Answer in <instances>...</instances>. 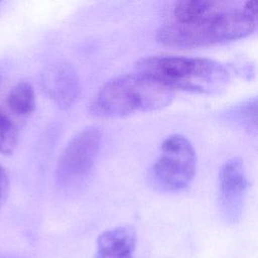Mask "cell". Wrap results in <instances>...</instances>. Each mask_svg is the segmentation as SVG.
Listing matches in <instances>:
<instances>
[{
	"label": "cell",
	"mask_w": 258,
	"mask_h": 258,
	"mask_svg": "<svg viewBox=\"0 0 258 258\" xmlns=\"http://www.w3.org/2000/svg\"><path fill=\"white\" fill-rule=\"evenodd\" d=\"M9 194V179L7 172L5 169L0 165V207H2Z\"/></svg>",
	"instance_id": "obj_13"
},
{
	"label": "cell",
	"mask_w": 258,
	"mask_h": 258,
	"mask_svg": "<svg viewBox=\"0 0 258 258\" xmlns=\"http://www.w3.org/2000/svg\"><path fill=\"white\" fill-rule=\"evenodd\" d=\"M137 73L172 89L200 94H217L230 82L228 70L219 61L206 57L153 55L136 62Z\"/></svg>",
	"instance_id": "obj_2"
},
{
	"label": "cell",
	"mask_w": 258,
	"mask_h": 258,
	"mask_svg": "<svg viewBox=\"0 0 258 258\" xmlns=\"http://www.w3.org/2000/svg\"><path fill=\"white\" fill-rule=\"evenodd\" d=\"M7 103L10 109L17 115L27 116L35 109V93L27 82H19L8 94Z\"/></svg>",
	"instance_id": "obj_10"
},
{
	"label": "cell",
	"mask_w": 258,
	"mask_h": 258,
	"mask_svg": "<svg viewBox=\"0 0 258 258\" xmlns=\"http://www.w3.org/2000/svg\"><path fill=\"white\" fill-rule=\"evenodd\" d=\"M248 184L242 159L232 158L223 164L219 173V202L227 220L236 221L240 217Z\"/></svg>",
	"instance_id": "obj_6"
},
{
	"label": "cell",
	"mask_w": 258,
	"mask_h": 258,
	"mask_svg": "<svg viewBox=\"0 0 258 258\" xmlns=\"http://www.w3.org/2000/svg\"><path fill=\"white\" fill-rule=\"evenodd\" d=\"M229 7L227 3L221 1H179L173 6L172 17L173 21H191L216 14Z\"/></svg>",
	"instance_id": "obj_9"
},
{
	"label": "cell",
	"mask_w": 258,
	"mask_h": 258,
	"mask_svg": "<svg viewBox=\"0 0 258 258\" xmlns=\"http://www.w3.org/2000/svg\"><path fill=\"white\" fill-rule=\"evenodd\" d=\"M18 142V131L12 120L0 111V153L11 154Z\"/></svg>",
	"instance_id": "obj_12"
},
{
	"label": "cell",
	"mask_w": 258,
	"mask_h": 258,
	"mask_svg": "<svg viewBox=\"0 0 258 258\" xmlns=\"http://www.w3.org/2000/svg\"><path fill=\"white\" fill-rule=\"evenodd\" d=\"M257 23L243 10L229 7L191 21L172 20L156 31V40L162 45L178 48L209 46L248 36Z\"/></svg>",
	"instance_id": "obj_3"
},
{
	"label": "cell",
	"mask_w": 258,
	"mask_h": 258,
	"mask_svg": "<svg viewBox=\"0 0 258 258\" xmlns=\"http://www.w3.org/2000/svg\"><path fill=\"white\" fill-rule=\"evenodd\" d=\"M136 234L132 227L121 226L102 233L95 258H133Z\"/></svg>",
	"instance_id": "obj_8"
},
{
	"label": "cell",
	"mask_w": 258,
	"mask_h": 258,
	"mask_svg": "<svg viewBox=\"0 0 258 258\" xmlns=\"http://www.w3.org/2000/svg\"><path fill=\"white\" fill-rule=\"evenodd\" d=\"M197 168V155L189 140L179 134L168 136L150 169L152 185L162 191H178L189 185Z\"/></svg>",
	"instance_id": "obj_4"
},
{
	"label": "cell",
	"mask_w": 258,
	"mask_h": 258,
	"mask_svg": "<svg viewBox=\"0 0 258 258\" xmlns=\"http://www.w3.org/2000/svg\"><path fill=\"white\" fill-rule=\"evenodd\" d=\"M173 98L172 89L136 72L106 82L92 100L90 111L101 118H121L136 112L162 109Z\"/></svg>",
	"instance_id": "obj_1"
},
{
	"label": "cell",
	"mask_w": 258,
	"mask_h": 258,
	"mask_svg": "<svg viewBox=\"0 0 258 258\" xmlns=\"http://www.w3.org/2000/svg\"><path fill=\"white\" fill-rule=\"evenodd\" d=\"M102 143V132L88 127L76 134L64 147L55 171L57 185L77 189L89 177Z\"/></svg>",
	"instance_id": "obj_5"
},
{
	"label": "cell",
	"mask_w": 258,
	"mask_h": 258,
	"mask_svg": "<svg viewBox=\"0 0 258 258\" xmlns=\"http://www.w3.org/2000/svg\"><path fill=\"white\" fill-rule=\"evenodd\" d=\"M230 117L235 123L244 127L247 130H256L257 127V100L253 98L239 106L235 107L230 112Z\"/></svg>",
	"instance_id": "obj_11"
},
{
	"label": "cell",
	"mask_w": 258,
	"mask_h": 258,
	"mask_svg": "<svg viewBox=\"0 0 258 258\" xmlns=\"http://www.w3.org/2000/svg\"><path fill=\"white\" fill-rule=\"evenodd\" d=\"M45 89L60 108H70L80 94V79L74 66L66 61L52 64L46 72Z\"/></svg>",
	"instance_id": "obj_7"
},
{
	"label": "cell",
	"mask_w": 258,
	"mask_h": 258,
	"mask_svg": "<svg viewBox=\"0 0 258 258\" xmlns=\"http://www.w3.org/2000/svg\"><path fill=\"white\" fill-rule=\"evenodd\" d=\"M243 12L247 14L252 19L258 21V1L257 0H249L245 3L242 8Z\"/></svg>",
	"instance_id": "obj_14"
}]
</instances>
